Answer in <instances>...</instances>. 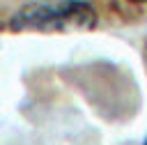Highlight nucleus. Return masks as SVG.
Masks as SVG:
<instances>
[{
    "label": "nucleus",
    "instance_id": "nucleus-1",
    "mask_svg": "<svg viewBox=\"0 0 147 145\" xmlns=\"http://www.w3.org/2000/svg\"><path fill=\"white\" fill-rule=\"evenodd\" d=\"M96 25V9L85 0H37L23 5L9 18L14 32H83Z\"/></svg>",
    "mask_w": 147,
    "mask_h": 145
},
{
    "label": "nucleus",
    "instance_id": "nucleus-2",
    "mask_svg": "<svg viewBox=\"0 0 147 145\" xmlns=\"http://www.w3.org/2000/svg\"><path fill=\"white\" fill-rule=\"evenodd\" d=\"M145 64H147V44H145Z\"/></svg>",
    "mask_w": 147,
    "mask_h": 145
},
{
    "label": "nucleus",
    "instance_id": "nucleus-3",
    "mask_svg": "<svg viewBox=\"0 0 147 145\" xmlns=\"http://www.w3.org/2000/svg\"><path fill=\"white\" fill-rule=\"evenodd\" d=\"M133 2H147V0H133Z\"/></svg>",
    "mask_w": 147,
    "mask_h": 145
},
{
    "label": "nucleus",
    "instance_id": "nucleus-4",
    "mask_svg": "<svg viewBox=\"0 0 147 145\" xmlns=\"http://www.w3.org/2000/svg\"><path fill=\"white\" fill-rule=\"evenodd\" d=\"M142 145H147V138H145V143H142Z\"/></svg>",
    "mask_w": 147,
    "mask_h": 145
}]
</instances>
